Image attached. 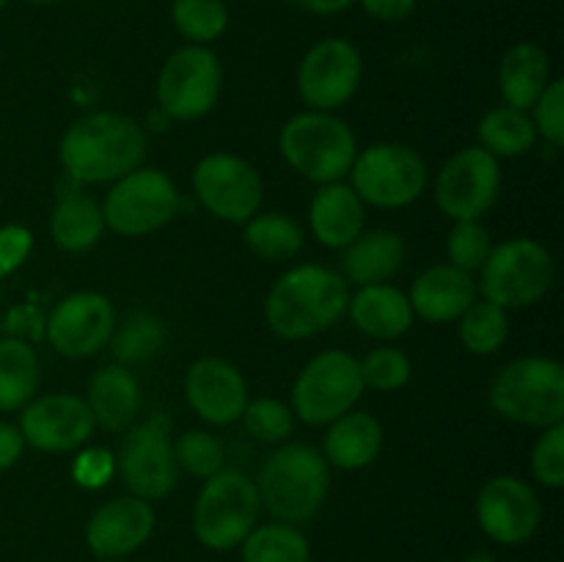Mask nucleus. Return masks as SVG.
<instances>
[{"instance_id": "f03ea898", "label": "nucleus", "mask_w": 564, "mask_h": 562, "mask_svg": "<svg viewBox=\"0 0 564 562\" xmlns=\"http://www.w3.org/2000/svg\"><path fill=\"white\" fill-rule=\"evenodd\" d=\"M350 303L347 281L319 264H301L281 275L264 301V317L281 339H306L330 328Z\"/></svg>"}, {"instance_id": "aec40b11", "label": "nucleus", "mask_w": 564, "mask_h": 562, "mask_svg": "<svg viewBox=\"0 0 564 562\" xmlns=\"http://www.w3.org/2000/svg\"><path fill=\"white\" fill-rule=\"evenodd\" d=\"M154 529V510L147 499L119 496L91 516L86 527V540L91 551L102 560H119L132 554L149 540Z\"/></svg>"}, {"instance_id": "dca6fc26", "label": "nucleus", "mask_w": 564, "mask_h": 562, "mask_svg": "<svg viewBox=\"0 0 564 562\" xmlns=\"http://www.w3.org/2000/svg\"><path fill=\"white\" fill-rule=\"evenodd\" d=\"M116 328V312L99 292H75L53 309L47 339L61 356L86 358L102 350Z\"/></svg>"}, {"instance_id": "2eb2a0df", "label": "nucleus", "mask_w": 564, "mask_h": 562, "mask_svg": "<svg viewBox=\"0 0 564 562\" xmlns=\"http://www.w3.org/2000/svg\"><path fill=\"white\" fill-rule=\"evenodd\" d=\"M361 53L345 39L314 44L297 69V91L312 110H334L356 94L361 83Z\"/></svg>"}, {"instance_id": "f8f14e48", "label": "nucleus", "mask_w": 564, "mask_h": 562, "mask_svg": "<svg viewBox=\"0 0 564 562\" xmlns=\"http://www.w3.org/2000/svg\"><path fill=\"white\" fill-rule=\"evenodd\" d=\"M169 428L171 422L154 417L132 428L121 441L116 468L138 499H163L174 490L180 466L169 441Z\"/></svg>"}, {"instance_id": "58836bf2", "label": "nucleus", "mask_w": 564, "mask_h": 562, "mask_svg": "<svg viewBox=\"0 0 564 562\" xmlns=\"http://www.w3.org/2000/svg\"><path fill=\"white\" fill-rule=\"evenodd\" d=\"M242 419H246L248 433L259 441H268V444L284 441L292 433V411L284 402L270 400V397L248 402L246 411H242Z\"/></svg>"}, {"instance_id": "1a4fd4ad", "label": "nucleus", "mask_w": 564, "mask_h": 562, "mask_svg": "<svg viewBox=\"0 0 564 562\" xmlns=\"http://www.w3.org/2000/svg\"><path fill=\"white\" fill-rule=\"evenodd\" d=\"M352 191L372 207L397 209L416 202L427 187V165L402 143H378L352 160Z\"/></svg>"}, {"instance_id": "f3484780", "label": "nucleus", "mask_w": 564, "mask_h": 562, "mask_svg": "<svg viewBox=\"0 0 564 562\" xmlns=\"http://www.w3.org/2000/svg\"><path fill=\"white\" fill-rule=\"evenodd\" d=\"M94 413L77 395H44L25 406L20 433L25 444L42 452H72L86 444L94 433Z\"/></svg>"}, {"instance_id": "0eeeda50", "label": "nucleus", "mask_w": 564, "mask_h": 562, "mask_svg": "<svg viewBox=\"0 0 564 562\" xmlns=\"http://www.w3.org/2000/svg\"><path fill=\"white\" fill-rule=\"evenodd\" d=\"M551 281H554L551 253L538 240L516 237L490 251L488 262L482 264L479 287L485 301L501 309H518L540 301L549 292Z\"/></svg>"}, {"instance_id": "de8ad7c7", "label": "nucleus", "mask_w": 564, "mask_h": 562, "mask_svg": "<svg viewBox=\"0 0 564 562\" xmlns=\"http://www.w3.org/2000/svg\"><path fill=\"white\" fill-rule=\"evenodd\" d=\"M463 562H494V556H490V554H471V556H466Z\"/></svg>"}, {"instance_id": "72a5a7b5", "label": "nucleus", "mask_w": 564, "mask_h": 562, "mask_svg": "<svg viewBox=\"0 0 564 562\" xmlns=\"http://www.w3.org/2000/svg\"><path fill=\"white\" fill-rule=\"evenodd\" d=\"M460 339L466 350L477 353V356H488L505 345L507 334H510V320H507V309L496 306L490 301H474L466 312L460 314Z\"/></svg>"}, {"instance_id": "49530a36", "label": "nucleus", "mask_w": 564, "mask_h": 562, "mask_svg": "<svg viewBox=\"0 0 564 562\" xmlns=\"http://www.w3.org/2000/svg\"><path fill=\"white\" fill-rule=\"evenodd\" d=\"M290 3L312 14H336V11H345L352 0H290Z\"/></svg>"}, {"instance_id": "79ce46f5", "label": "nucleus", "mask_w": 564, "mask_h": 562, "mask_svg": "<svg viewBox=\"0 0 564 562\" xmlns=\"http://www.w3.org/2000/svg\"><path fill=\"white\" fill-rule=\"evenodd\" d=\"M33 237L25 226H0V279L14 273L28 259Z\"/></svg>"}, {"instance_id": "4c0bfd02", "label": "nucleus", "mask_w": 564, "mask_h": 562, "mask_svg": "<svg viewBox=\"0 0 564 562\" xmlns=\"http://www.w3.org/2000/svg\"><path fill=\"white\" fill-rule=\"evenodd\" d=\"M358 364L364 386H372L375 391L402 389L411 380V358L397 347H378Z\"/></svg>"}, {"instance_id": "ddd939ff", "label": "nucleus", "mask_w": 564, "mask_h": 562, "mask_svg": "<svg viewBox=\"0 0 564 562\" xmlns=\"http://www.w3.org/2000/svg\"><path fill=\"white\" fill-rule=\"evenodd\" d=\"M198 202L220 220L246 224L262 204V180L257 169L237 154H207L193 171Z\"/></svg>"}, {"instance_id": "9b49d317", "label": "nucleus", "mask_w": 564, "mask_h": 562, "mask_svg": "<svg viewBox=\"0 0 564 562\" xmlns=\"http://www.w3.org/2000/svg\"><path fill=\"white\" fill-rule=\"evenodd\" d=\"M224 83L218 55L202 44L182 47L165 61L158 80V102L169 119L193 121L215 108Z\"/></svg>"}, {"instance_id": "a211bd4d", "label": "nucleus", "mask_w": 564, "mask_h": 562, "mask_svg": "<svg viewBox=\"0 0 564 562\" xmlns=\"http://www.w3.org/2000/svg\"><path fill=\"white\" fill-rule=\"evenodd\" d=\"M479 527L496 543H527L540 527L543 507L538 494L518 477H496L479 490L477 499Z\"/></svg>"}, {"instance_id": "c85d7f7f", "label": "nucleus", "mask_w": 564, "mask_h": 562, "mask_svg": "<svg viewBox=\"0 0 564 562\" xmlns=\"http://www.w3.org/2000/svg\"><path fill=\"white\" fill-rule=\"evenodd\" d=\"M39 386V358L28 342L0 339V411H17L31 402Z\"/></svg>"}, {"instance_id": "20e7f679", "label": "nucleus", "mask_w": 564, "mask_h": 562, "mask_svg": "<svg viewBox=\"0 0 564 562\" xmlns=\"http://www.w3.org/2000/svg\"><path fill=\"white\" fill-rule=\"evenodd\" d=\"M490 408L510 422L551 428L564 419V369L545 356L510 361L490 386Z\"/></svg>"}, {"instance_id": "7c9ffc66", "label": "nucleus", "mask_w": 564, "mask_h": 562, "mask_svg": "<svg viewBox=\"0 0 564 562\" xmlns=\"http://www.w3.org/2000/svg\"><path fill=\"white\" fill-rule=\"evenodd\" d=\"M246 242L264 262H286L303 246V229L292 218L279 213L246 220Z\"/></svg>"}, {"instance_id": "7ed1b4c3", "label": "nucleus", "mask_w": 564, "mask_h": 562, "mask_svg": "<svg viewBox=\"0 0 564 562\" xmlns=\"http://www.w3.org/2000/svg\"><path fill=\"white\" fill-rule=\"evenodd\" d=\"M328 483V463L314 446L286 444L268 457L257 488L281 523H303L323 507Z\"/></svg>"}, {"instance_id": "4468645a", "label": "nucleus", "mask_w": 564, "mask_h": 562, "mask_svg": "<svg viewBox=\"0 0 564 562\" xmlns=\"http://www.w3.org/2000/svg\"><path fill=\"white\" fill-rule=\"evenodd\" d=\"M499 160L482 147H468L446 160L435 182L438 207L455 220H479L499 198Z\"/></svg>"}, {"instance_id": "cd10ccee", "label": "nucleus", "mask_w": 564, "mask_h": 562, "mask_svg": "<svg viewBox=\"0 0 564 562\" xmlns=\"http://www.w3.org/2000/svg\"><path fill=\"white\" fill-rule=\"evenodd\" d=\"M102 229L105 218L99 204L94 198L83 196L77 191V182H72L69 191H64L58 196L53 218H50L53 240L64 251H88L91 246H97V240L102 237Z\"/></svg>"}, {"instance_id": "4be33fe9", "label": "nucleus", "mask_w": 564, "mask_h": 562, "mask_svg": "<svg viewBox=\"0 0 564 562\" xmlns=\"http://www.w3.org/2000/svg\"><path fill=\"white\" fill-rule=\"evenodd\" d=\"M312 229L328 248H347L364 235V202L352 187L330 182L312 202Z\"/></svg>"}, {"instance_id": "6ab92c4d", "label": "nucleus", "mask_w": 564, "mask_h": 562, "mask_svg": "<svg viewBox=\"0 0 564 562\" xmlns=\"http://www.w3.org/2000/svg\"><path fill=\"white\" fill-rule=\"evenodd\" d=\"M185 395L193 411L209 424H229L242 417L248 389L240 369L224 358H202L185 375Z\"/></svg>"}, {"instance_id": "bb28decb", "label": "nucleus", "mask_w": 564, "mask_h": 562, "mask_svg": "<svg viewBox=\"0 0 564 562\" xmlns=\"http://www.w3.org/2000/svg\"><path fill=\"white\" fill-rule=\"evenodd\" d=\"M405 262V242L394 231H367L347 246L345 275L358 287L383 284Z\"/></svg>"}, {"instance_id": "37998d69", "label": "nucleus", "mask_w": 564, "mask_h": 562, "mask_svg": "<svg viewBox=\"0 0 564 562\" xmlns=\"http://www.w3.org/2000/svg\"><path fill=\"white\" fill-rule=\"evenodd\" d=\"M113 468L116 463L108 450H86L75 461V479L86 488H99V485L108 483Z\"/></svg>"}, {"instance_id": "423d86ee", "label": "nucleus", "mask_w": 564, "mask_h": 562, "mask_svg": "<svg viewBox=\"0 0 564 562\" xmlns=\"http://www.w3.org/2000/svg\"><path fill=\"white\" fill-rule=\"evenodd\" d=\"M259 510H262L259 488L248 474L218 472L198 494L193 529L207 549L229 551L251 534Z\"/></svg>"}, {"instance_id": "393cba45", "label": "nucleus", "mask_w": 564, "mask_h": 562, "mask_svg": "<svg viewBox=\"0 0 564 562\" xmlns=\"http://www.w3.org/2000/svg\"><path fill=\"white\" fill-rule=\"evenodd\" d=\"M383 446V428L367 411H347L330 422L328 435H325V457L334 466L364 468L380 455Z\"/></svg>"}, {"instance_id": "5701e85b", "label": "nucleus", "mask_w": 564, "mask_h": 562, "mask_svg": "<svg viewBox=\"0 0 564 562\" xmlns=\"http://www.w3.org/2000/svg\"><path fill=\"white\" fill-rule=\"evenodd\" d=\"M86 402L94 422L108 430H124L141 411V386L124 364H110L91 378Z\"/></svg>"}, {"instance_id": "6e6552de", "label": "nucleus", "mask_w": 564, "mask_h": 562, "mask_svg": "<svg viewBox=\"0 0 564 562\" xmlns=\"http://www.w3.org/2000/svg\"><path fill=\"white\" fill-rule=\"evenodd\" d=\"M361 391V364L345 350H325L297 375L292 406L303 422L330 424L356 406Z\"/></svg>"}, {"instance_id": "f704fd0d", "label": "nucleus", "mask_w": 564, "mask_h": 562, "mask_svg": "<svg viewBox=\"0 0 564 562\" xmlns=\"http://www.w3.org/2000/svg\"><path fill=\"white\" fill-rule=\"evenodd\" d=\"M174 25L191 42L207 44L226 31L229 11H226L224 0H176Z\"/></svg>"}, {"instance_id": "e433bc0d", "label": "nucleus", "mask_w": 564, "mask_h": 562, "mask_svg": "<svg viewBox=\"0 0 564 562\" xmlns=\"http://www.w3.org/2000/svg\"><path fill=\"white\" fill-rule=\"evenodd\" d=\"M176 466L185 468L193 477L209 479L213 474L220 472L224 466V444L215 435L204 433V430H191V433L180 435L174 446Z\"/></svg>"}, {"instance_id": "a18cd8bd", "label": "nucleus", "mask_w": 564, "mask_h": 562, "mask_svg": "<svg viewBox=\"0 0 564 562\" xmlns=\"http://www.w3.org/2000/svg\"><path fill=\"white\" fill-rule=\"evenodd\" d=\"M22 446H25V439H22L20 428L0 422V472H6V468L20 461Z\"/></svg>"}, {"instance_id": "c756f323", "label": "nucleus", "mask_w": 564, "mask_h": 562, "mask_svg": "<svg viewBox=\"0 0 564 562\" xmlns=\"http://www.w3.org/2000/svg\"><path fill=\"white\" fill-rule=\"evenodd\" d=\"M479 141H482L485 152H490L494 158H518L534 147L538 130L523 110L505 105V108H494L490 114H485V119L479 121Z\"/></svg>"}, {"instance_id": "c03bdc74", "label": "nucleus", "mask_w": 564, "mask_h": 562, "mask_svg": "<svg viewBox=\"0 0 564 562\" xmlns=\"http://www.w3.org/2000/svg\"><path fill=\"white\" fill-rule=\"evenodd\" d=\"M364 9L375 17V20L400 22L416 9V0H361Z\"/></svg>"}, {"instance_id": "c9c22d12", "label": "nucleus", "mask_w": 564, "mask_h": 562, "mask_svg": "<svg viewBox=\"0 0 564 562\" xmlns=\"http://www.w3.org/2000/svg\"><path fill=\"white\" fill-rule=\"evenodd\" d=\"M494 242H490L488 229L479 220H455V229L446 237V253H449V264L466 270H482L488 262Z\"/></svg>"}, {"instance_id": "a878e982", "label": "nucleus", "mask_w": 564, "mask_h": 562, "mask_svg": "<svg viewBox=\"0 0 564 562\" xmlns=\"http://www.w3.org/2000/svg\"><path fill=\"white\" fill-rule=\"evenodd\" d=\"M549 55L540 44L521 42L507 50L499 66V86L507 105L518 110H527L538 102L540 94L549 86Z\"/></svg>"}, {"instance_id": "f257e3e1", "label": "nucleus", "mask_w": 564, "mask_h": 562, "mask_svg": "<svg viewBox=\"0 0 564 562\" xmlns=\"http://www.w3.org/2000/svg\"><path fill=\"white\" fill-rule=\"evenodd\" d=\"M147 158V136L121 114H88L66 130L61 141V163L77 185L121 180L141 169Z\"/></svg>"}, {"instance_id": "39448f33", "label": "nucleus", "mask_w": 564, "mask_h": 562, "mask_svg": "<svg viewBox=\"0 0 564 562\" xmlns=\"http://www.w3.org/2000/svg\"><path fill=\"white\" fill-rule=\"evenodd\" d=\"M279 147L297 174L319 185L339 182L356 160L352 130L325 110H308L286 121Z\"/></svg>"}, {"instance_id": "9d476101", "label": "nucleus", "mask_w": 564, "mask_h": 562, "mask_svg": "<svg viewBox=\"0 0 564 562\" xmlns=\"http://www.w3.org/2000/svg\"><path fill=\"white\" fill-rule=\"evenodd\" d=\"M180 204V193L163 171L135 169L110 187L102 218L116 235L141 237L169 224Z\"/></svg>"}, {"instance_id": "8fccbe9b", "label": "nucleus", "mask_w": 564, "mask_h": 562, "mask_svg": "<svg viewBox=\"0 0 564 562\" xmlns=\"http://www.w3.org/2000/svg\"><path fill=\"white\" fill-rule=\"evenodd\" d=\"M6 3H9V0H0V9H3V6H6Z\"/></svg>"}, {"instance_id": "2f4dec72", "label": "nucleus", "mask_w": 564, "mask_h": 562, "mask_svg": "<svg viewBox=\"0 0 564 562\" xmlns=\"http://www.w3.org/2000/svg\"><path fill=\"white\" fill-rule=\"evenodd\" d=\"M308 540L292 523L253 527L242 540V562H308Z\"/></svg>"}, {"instance_id": "a19ab883", "label": "nucleus", "mask_w": 564, "mask_h": 562, "mask_svg": "<svg viewBox=\"0 0 564 562\" xmlns=\"http://www.w3.org/2000/svg\"><path fill=\"white\" fill-rule=\"evenodd\" d=\"M534 108V130L545 138L554 149L564 143V83L554 80L545 86Z\"/></svg>"}, {"instance_id": "09e8293b", "label": "nucleus", "mask_w": 564, "mask_h": 562, "mask_svg": "<svg viewBox=\"0 0 564 562\" xmlns=\"http://www.w3.org/2000/svg\"><path fill=\"white\" fill-rule=\"evenodd\" d=\"M28 3H36V6H47V3H55V0H28Z\"/></svg>"}, {"instance_id": "3c124183", "label": "nucleus", "mask_w": 564, "mask_h": 562, "mask_svg": "<svg viewBox=\"0 0 564 562\" xmlns=\"http://www.w3.org/2000/svg\"><path fill=\"white\" fill-rule=\"evenodd\" d=\"M102 562H121V560H102Z\"/></svg>"}, {"instance_id": "412c9836", "label": "nucleus", "mask_w": 564, "mask_h": 562, "mask_svg": "<svg viewBox=\"0 0 564 562\" xmlns=\"http://www.w3.org/2000/svg\"><path fill=\"white\" fill-rule=\"evenodd\" d=\"M408 301L413 314H422L430 323H449L477 301V281L455 264H435L413 281Z\"/></svg>"}, {"instance_id": "473e14b6", "label": "nucleus", "mask_w": 564, "mask_h": 562, "mask_svg": "<svg viewBox=\"0 0 564 562\" xmlns=\"http://www.w3.org/2000/svg\"><path fill=\"white\" fill-rule=\"evenodd\" d=\"M165 325L158 314L135 312L124 320V325L113 328L110 353L121 364H141L152 358L163 347Z\"/></svg>"}, {"instance_id": "ea45409f", "label": "nucleus", "mask_w": 564, "mask_h": 562, "mask_svg": "<svg viewBox=\"0 0 564 562\" xmlns=\"http://www.w3.org/2000/svg\"><path fill=\"white\" fill-rule=\"evenodd\" d=\"M532 472L549 488L564 485V424H551L532 452Z\"/></svg>"}, {"instance_id": "b1692460", "label": "nucleus", "mask_w": 564, "mask_h": 562, "mask_svg": "<svg viewBox=\"0 0 564 562\" xmlns=\"http://www.w3.org/2000/svg\"><path fill=\"white\" fill-rule=\"evenodd\" d=\"M350 317L364 334L375 339H397L413 325V309L408 295L389 284H367L350 303Z\"/></svg>"}]
</instances>
